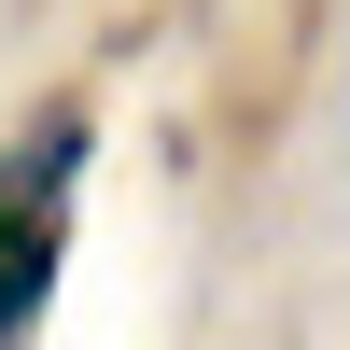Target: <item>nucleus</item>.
<instances>
[{"label":"nucleus","mask_w":350,"mask_h":350,"mask_svg":"<svg viewBox=\"0 0 350 350\" xmlns=\"http://www.w3.org/2000/svg\"><path fill=\"white\" fill-rule=\"evenodd\" d=\"M70 168H84V126H42L28 154H0V350H28V323H42V295H56Z\"/></svg>","instance_id":"1"}]
</instances>
